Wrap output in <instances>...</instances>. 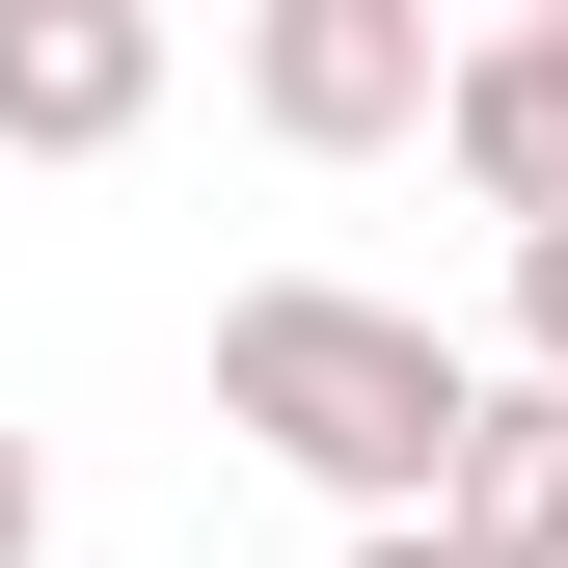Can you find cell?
I'll use <instances>...</instances> for the list:
<instances>
[{
	"instance_id": "1",
	"label": "cell",
	"mask_w": 568,
	"mask_h": 568,
	"mask_svg": "<svg viewBox=\"0 0 568 568\" xmlns=\"http://www.w3.org/2000/svg\"><path fill=\"white\" fill-rule=\"evenodd\" d=\"M460 406L487 379L406 298H352V271H244V298H217V434L298 460V487H352V515H434V487H460Z\"/></svg>"
},
{
	"instance_id": "2",
	"label": "cell",
	"mask_w": 568,
	"mask_h": 568,
	"mask_svg": "<svg viewBox=\"0 0 568 568\" xmlns=\"http://www.w3.org/2000/svg\"><path fill=\"white\" fill-rule=\"evenodd\" d=\"M460 28L434 0H244V109L298 135V163H379V135H434Z\"/></svg>"
},
{
	"instance_id": "3",
	"label": "cell",
	"mask_w": 568,
	"mask_h": 568,
	"mask_svg": "<svg viewBox=\"0 0 568 568\" xmlns=\"http://www.w3.org/2000/svg\"><path fill=\"white\" fill-rule=\"evenodd\" d=\"M163 135V0H0V163H135Z\"/></svg>"
},
{
	"instance_id": "4",
	"label": "cell",
	"mask_w": 568,
	"mask_h": 568,
	"mask_svg": "<svg viewBox=\"0 0 568 568\" xmlns=\"http://www.w3.org/2000/svg\"><path fill=\"white\" fill-rule=\"evenodd\" d=\"M434 163L487 190V217H568V0L460 28V82H434Z\"/></svg>"
},
{
	"instance_id": "5",
	"label": "cell",
	"mask_w": 568,
	"mask_h": 568,
	"mask_svg": "<svg viewBox=\"0 0 568 568\" xmlns=\"http://www.w3.org/2000/svg\"><path fill=\"white\" fill-rule=\"evenodd\" d=\"M434 541H460V568H568V379H487V406H460Z\"/></svg>"
},
{
	"instance_id": "6",
	"label": "cell",
	"mask_w": 568,
	"mask_h": 568,
	"mask_svg": "<svg viewBox=\"0 0 568 568\" xmlns=\"http://www.w3.org/2000/svg\"><path fill=\"white\" fill-rule=\"evenodd\" d=\"M515 379H568V217H515Z\"/></svg>"
},
{
	"instance_id": "7",
	"label": "cell",
	"mask_w": 568,
	"mask_h": 568,
	"mask_svg": "<svg viewBox=\"0 0 568 568\" xmlns=\"http://www.w3.org/2000/svg\"><path fill=\"white\" fill-rule=\"evenodd\" d=\"M28 541H54V460H28V434H0V568H28Z\"/></svg>"
},
{
	"instance_id": "8",
	"label": "cell",
	"mask_w": 568,
	"mask_h": 568,
	"mask_svg": "<svg viewBox=\"0 0 568 568\" xmlns=\"http://www.w3.org/2000/svg\"><path fill=\"white\" fill-rule=\"evenodd\" d=\"M352 568H460V541H434V515H352Z\"/></svg>"
}]
</instances>
